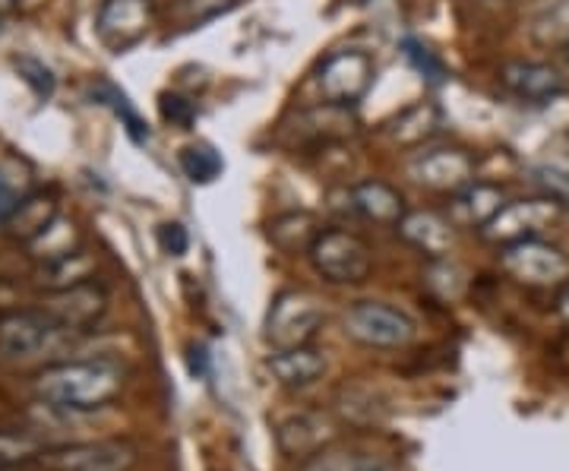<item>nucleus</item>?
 Segmentation results:
<instances>
[{
	"label": "nucleus",
	"instance_id": "5701e85b",
	"mask_svg": "<svg viewBox=\"0 0 569 471\" xmlns=\"http://www.w3.org/2000/svg\"><path fill=\"white\" fill-rule=\"evenodd\" d=\"M317 234H320V228L313 222V216H307V212H288V216H279L269 226V238L282 250H291V253L295 250H305L307 253Z\"/></svg>",
	"mask_w": 569,
	"mask_h": 471
},
{
	"label": "nucleus",
	"instance_id": "9d476101",
	"mask_svg": "<svg viewBox=\"0 0 569 471\" xmlns=\"http://www.w3.org/2000/svg\"><path fill=\"white\" fill-rule=\"evenodd\" d=\"M560 216V206L541 197V200H512L507 203L488 226L481 228V238L497 247L516 244V241H526V238H538L545 228Z\"/></svg>",
	"mask_w": 569,
	"mask_h": 471
},
{
	"label": "nucleus",
	"instance_id": "20e7f679",
	"mask_svg": "<svg viewBox=\"0 0 569 471\" xmlns=\"http://www.w3.org/2000/svg\"><path fill=\"white\" fill-rule=\"evenodd\" d=\"M323 327V308L307 291H282L266 313V342L272 351L310 345Z\"/></svg>",
	"mask_w": 569,
	"mask_h": 471
},
{
	"label": "nucleus",
	"instance_id": "0eeeda50",
	"mask_svg": "<svg viewBox=\"0 0 569 471\" xmlns=\"http://www.w3.org/2000/svg\"><path fill=\"white\" fill-rule=\"evenodd\" d=\"M408 174L415 184L437 190V193H456L475 181V159L459 146H433L411 156Z\"/></svg>",
	"mask_w": 569,
	"mask_h": 471
},
{
	"label": "nucleus",
	"instance_id": "6e6552de",
	"mask_svg": "<svg viewBox=\"0 0 569 471\" xmlns=\"http://www.w3.org/2000/svg\"><path fill=\"white\" fill-rule=\"evenodd\" d=\"M152 0H102L96 13V36L108 51L121 54L146 39V32L152 29Z\"/></svg>",
	"mask_w": 569,
	"mask_h": 471
},
{
	"label": "nucleus",
	"instance_id": "cd10ccee",
	"mask_svg": "<svg viewBox=\"0 0 569 471\" xmlns=\"http://www.w3.org/2000/svg\"><path fill=\"white\" fill-rule=\"evenodd\" d=\"M402 51H406L408 63L421 73V80H427L430 86H440V82H447V63L440 61L430 48H427L425 41L418 39H406L402 41Z\"/></svg>",
	"mask_w": 569,
	"mask_h": 471
},
{
	"label": "nucleus",
	"instance_id": "c85d7f7f",
	"mask_svg": "<svg viewBox=\"0 0 569 471\" xmlns=\"http://www.w3.org/2000/svg\"><path fill=\"white\" fill-rule=\"evenodd\" d=\"M39 455V443L29 437H17V433H0V469L10 465H22L29 459Z\"/></svg>",
	"mask_w": 569,
	"mask_h": 471
},
{
	"label": "nucleus",
	"instance_id": "a211bd4d",
	"mask_svg": "<svg viewBox=\"0 0 569 471\" xmlns=\"http://www.w3.org/2000/svg\"><path fill=\"white\" fill-rule=\"evenodd\" d=\"M351 209L373 226H399L408 212L406 197L387 181H361L348 190Z\"/></svg>",
	"mask_w": 569,
	"mask_h": 471
},
{
	"label": "nucleus",
	"instance_id": "1a4fd4ad",
	"mask_svg": "<svg viewBox=\"0 0 569 471\" xmlns=\"http://www.w3.org/2000/svg\"><path fill=\"white\" fill-rule=\"evenodd\" d=\"M63 329L44 310H20L0 317V354L13 361H29L54 349Z\"/></svg>",
	"mask_w": 569,
	"mask_h": 471
},
{
	"label": "nucleus",
	"instance_id": "a878e982",
	"mask_svg": "<svg viewBox=\"0 0 569 471\" xmlns=\"http://www.w3.org/2000/svg\"><path fill=\"white\" fill-rule=\"evenodd\" d=\"M89 272H92V260L77 250V253H70V257H63L58 263H44L41 269V279H44V285H51V291H58V288H70V285H80V282H89Z\"/></svg>",
	"mask_w": 569,
	"mask_h": 471
},
{
	"label": "nucleus",
	"instance_id": "ea45409f",
	"mask_svg": "<svg viewBox=\"0 0 569 471\" xmlns=\"http://www.w3.org/2000/svg\"><path fill=\"white\" fill-rule=\"evenodd\" d=\"M361 3H367V0H361Z\"/></svg>",
	"mask_w": 569,
	"mask_h": 471
},
{
	"label": "nucleus",
	"instance_id": "423d86ee",
	"mask_svg": "<svg viewBox=\"0 0 569 471\" xmlns=\"http://www.w3.org/2000/svg\"><path fill=\"white\" fill-rule=\"evenodd\" d=\"M377 67L373 58L361 48H346L329 54L320 70H317V89L323 96L326 104H339V108H355L365 99L373 86Z\"/></svg>",
	"mask_w": 569,
	"mask_h": 471
},
{
	"label": "nucleus",
	"instance_id": "c756f323",
	"mask_svg": "<svg viewBox=\"0 0 569 471\" xmlns=\"http://www.w3.org/2000/svg\"><path fill=\"white\" fill-rule=\"evenodd\" d=\"M13 67L20 70V77L29 82V89H32L39 99H51V92H54V73H51L44 63L36 61V58H17Z\"/></svg>",
	"mask_w": 569,
	"mask_h": 471
},
{
	"label": "nucleus",
	"instance_id": "2eb2a0df",
	"mask_svg": "<svg viewBox=\"0 0 569 471\" xmlns=\"http://www.w3.org/2000/svg\"><path fill=\"white\" fill-rule=\"evenodd\" d=\"M396 231L430 260H447L456 244V226L449 222V216H440L433 209H408Z\"/></svg>",
	"mask_w": 569,
	"mask_h": 471
},
{
	"label": "nucleus",
	"instance_id": "4c0bfd02",
	"mask_svg": "<svg viewBox=\"0 0 569 471\" xmlns=\"http://www.w3.org/2000/svg\"><path fill=\"white\" fill-rule=\"evenodd\" d=\"M20 7V0H0V17H7V13H13Z\"/></svg>",
	"mask_w": 569,
	"mask_h": 471
},
{
	"label": "nucleus",
	"instance_id": "c9c22d12",
	"mask_svg": "<svg viewBox=\"0 0 569 471\" xmlns=\"http://www.w3.org/2000/svg\"><path fill=\"white\" fill-rule=\"evenodd\" d=\"M351 471H399L396 462H389L387 455H373V452H355V465Z\"/></svg>",
	"mask_w": 569,
	"mask_h": 471
},
{
	"label": "nucleus",
	"instance_id": "72a5a7b5",
	"mask_svg": "<svg viewBox=\"0 0 569 471\" xmlns=\"http://www.w3.org/2000/svg\"><path fill=\"white\" fill-rule=\"evenodd\" d=\"M162 118L164 121L178 123L181 130H190V123L197 121V108L181 96H162Z\"/></svg>",
	"mask_w": 569,
	"mask_h": 471
},
{
	"label": "nucleus",
	"instance_id": "bb28decb",
	"mask_svg": "<svg viewBox=\"0 0 569 471\" xmlns=\"http://www.w3.org/2000/svg\"><path fill=\"white\" fill-rule=\"evenodd\" d=\"M92 99H99L102 104H108V108L127 123V130H130L133 140H149V127L140 121V114L133 111L130 99H127L123 92H118L111 82H96V86H92Z\"/></svg>",
	"mask_w": 569,
	"mask_h": 471
},
{
	"label": "nucleus",
	"instance_id": "f03ea898",
	"mask_svg": "<svg viewBox=\"0 0 569 471\" xmlns=\"http://www.w3.org/2000/svg\"><path fill=\"white\" fill-rule=\"evenodd\" d=\"M307 260L317 269V275H323L332 285H358L373 269L370 247L346 228H320L307 250Z\"/></svg>",
	"mask_w": 569,
	"mask_h": 471
},
{
	"label": "nucleus",
	"instance_id": "9b49d317",
	"mask_svg": "<svg viewBox=\"0 0 569 471\" xmlns=\"http://www.w3.org/2000/svg\"><path fill=\"white\" fill-rule=\"evenodd\" d=\"M41 310L63 329V332H82L92 329L108 310V294L96 282H80V285L58 288L44 298Z\"/></svg>",
	"mask_w": 569,
	"mask_h": 471
},
{
	"label": "nucleus",
	"instance_id": "f704fd0d",
	"mask_svg": "<svg viewBox=\"0 0 569 471\" xmlns=\"http://www.w3.org/2000/svg\"><path fill=\"white\" fill-rule=\"evenodd\" d=\"M159 244H162L164 253L183 257L187 247H190V234H187V228H183L181 222H164V226L159 228Z\"/></svg>",
	"mask_w": 569,
	"mask_h": 471
},
{
	"label": "nucleus",
	"instance_id": "473e14b6",
	"mask_svg": "<svg viewBox=\"0 0 569 471\" xmlns=\"http://www.w3.org/2000/svg\"><path fill=\"white\" fill-rule=\"evenodd\" d=\"M361 392L351 390V392H342V414H346V421H351V424H361V411H367V418L370 421H377L380 418V405L373 402V395H367V399H358Z\"/></svg>",
	"mask_w": 569,
	"mask_h": 471
},
{
	"label": "nucleus",
	"instance_id": "b1692460",
	"mask_svg": "<svg viewBox=\"0 0 569 471\" xmlns=\"http://www.w3.org/2000/svg\"><path fill=\"white\" fill-rule=\"evenodd\" d=\"M531 39L545 48L569 44V0H550L548 7L531 22Z\"/></svg>",
	"mask_w": 569,
	"mask_h": 471
},
{
	"label": "nucleus",
	"instance_id": "2f4dec72",
	"mask_svg": "<svg viewBox=\"0 0 569 471\" xmlns=\"http://www.w3.org/2000/svg\"><path fill=\"white\" fill-rule=\"evenodd\" d=\"M355 465V452L348 450H320L313 452L310 459H305V465L298 471H351Z\"/></svg>",
	"mask_w": 569,
	"mask_h": 471
},
{
	"label": "nucleus",
	"instance_id": "e433bc0d",
	"mask_svg": "<svg viewBox=\"0 0 569 471\" xmlns=\"http://www.w3.org/2000/svg\"><path fill=\"white\" fill-rule=\"evenodd\" d=\"M557 310H560V317L569 323V282L560 285V291H557Z\"/></svg>",
	"mask_w": 569,
	"mask_h": 471
},
{
	"label": "nucleus",
	"instance_id": "393cba45",
	"mask_svg": "<svg viewBox=\"0 0 569 471\" xmlns=\"http://www.w3.org/2000/svg\"><path fill=\"white\" fill-rule=\"evenodd\" d=\"M222 156L209 143H197L181 149V171L193 184H212L222 174Z\"/></svg>",
	"mask_w": 569,
	"mask_h": 471
},
{
	"label": "nucleus",
	"instance_id": "39448f33",
	"mask_svg": "<svg viewBox=\"0 0 569 471\" xmlns=\"http://www.w3.org/2000/svg\"><path fill=\"white\" fill-rule=\"evenodd\" d=\"M500 267L516 282L531 288H560L569 282V257L560 247L541 238H526L500 247Z\"/></svg>",
	"mask_w": 569,
	"mask_h": 471
},
{
	"label": "nucleus",
	"instance_id": "f257e3e1",
	"mask_svg": "<svg viewBox=\"0 0 569 471\" xmlns=\"http://www.w3.org/2000/svg\"><path fill=\"white\" fill-rule=\"evenodd\" d=\"M121 368L108 361H61L36 377L39 402L73 411L104 409L121 392Z\"/></svg>",
	"mask_w": 569,
	"mask_h": 471
},
{
	"label": "nucleus",
	"instance_id": "dca6fc26",
	"mask_svg": "<svg viewBox=\"0 0 569 471\" xmlns=\"http://www.w3.org/2000/svg\"><path fill=\"white\" fill-rule=\"evenodd\" d=\"M507 203L509 200L507 193H503V187L471 181L468 187L452 193L449 222L456 228H475V231H481Z\"/></svg>",
	"mask_w": 569,
	"mask_h": 471
},
{
	"label": "nucleus",
	"instance_id": "4468645a",
	"mask_svg": "<svg viewBox=\"0 0 569 471\" xmlns=\"http://www.w3.org/2000/svg\"><path fill=\"white\" fill-rule=\"evenodd\" d=\"M336 437V424L320 411H298L279 421L276 443L291 459H310L313 452L326 450Z\"/></svg>",
	"mask_w": 569,
	"mask_h": 471
},
{
	"label": "nucleus",
	"instance_id": "4be33fe9",
	"mask_svg": "<svg viewBox=\"0 0 569 471\" xmlns=\"http://www.w3.org/2000/svg\"><path fill=\"white\" fill-rule=\"evenodd\" d=\"M29 250H32V257L41 260V263H58V260L80 250V231H77L73 222H67V219H54L36 241H29Z\"/></svg>",
	"mask_w": 569,
	"mask_h": 471
},
{
	"label": "nucleus",
	"instance_id": "aec40b11",
	"mask_svg": "<svg viewBox=\"0 0 569 471\" xmlns=\"http://www.w3.org/2000/svg\"><path fill=\"white\" fill-rule=\"evenodd\" d=\"M58 219V206L51 197H41V193H29L22 206L10 216V222H7V231L17 238V241H36L44 228L51 226Z\"/></svg>",
	"mask_w": 569,
	"mask_h": 471
},
{
	"label": "nucleus",
	"instance_id": "ddd939ff",
	"mask_svg": "<svg viewBox=\"0 0 569 471\" xmlns=\"http://www.w3.org/2000/svg\"><path fill=\"white\" fill-rule=\"evenodd\" d=\"M509 96L526 104H550L567 92V77L545 61H509L500 70Z\"/></svg>",
	"mask_w": 569,
	"mask_h": 471
},
{
	"label": "nucleus",
	"instance_id": "412c9836",
	"mask_svg": "<svg viewBox=\"0 0 569 471\" xmlns=\"http://www.w3.org/2000/svg\"><path fill=\"white\" fill-rule=\"evenodd\" d=\"M32 193V171L20 159H0V226L10 222V216Z\"/></svg>",
	"mask_w": 569,
	"mask_h": 471
},
{
	"label": "nucleus",
	"instance_id": "6ab92c4d",
	"mask_svg": "<svg viewBox=\"0 0 569 471\" xmlns=\"http://www.w3.org/2000/svg\"><path fill=\"white\" fill-rule=\"evenodd\" d=\"M443 127V114L433 102H415L389 123V140L406 149H421Z\"/></svg>",
	"mask_w": 569,
	"mask_h": 471
},
{
	"label": "nucleus",
	"instance_id": "7c9ffc66",
	"mask_svg": "<svg viewBox=\"0 0 569 471\" xmlns=\"http://www.w3.org/2000/svg\"><path fill=\"white\" fill-rule=\"evenodd\" d=\"M535 181L545 187L548 200L557 206H569V171L545 164V168H535Z\"/></svg>",
	"mask_w": 569,
	"mask_h": 471
},
{
	"label": "nucleus",
	"instance_id": "f3484780",
	"mask_svg": "<svg viewBox=\"0 0 569 471\" xmlns=\"http://www.w3.org/2000/svg\"><path fill=\"white\" fill-rule=\"evenodd\" d=\"M266 368L272 373V380L288 390H301L317 383L329 368L326 351L313 349V345H298V349H279L269 354Z\"/></svg>",
	"mask_w": 569,
	"mask_h": 471
},
{
	"label": "nucleus",
	"instance_id": "f8f14e48",
	"mask_svg": "<svg viewBox=\"0 0 569 471\" xmlns=\"http://www.w3.org/2000/svg\"><path fill=\"white\" fill-rule=\"evenodd\" d=\"M44 465L51 471H130L137 465V450L118 440H96L51 452Z\"/></svg>",
	"mask_w": 569,
	"mask_h": 471
},
{
	"label": "nucleus",
	"instance_id": "58836bf2",
	"mask_svg": "<svg viewBox=\"0 0 569 471\" xmlns=\"http://www.w3.org/2000/svg\"><path fill=\"white\" fill-rule=\"evenodd\" d=\"M563 54H567V61H569V44H567V48H563Z\"/></svg>",
	"mask_w": 569,
	"mask_h": 471
},
{
	"label": "nucleus",
	"instance_id": "7ed1b4c3",
	"mask_svg": "<svg viewBox=\"0 0 569 471\" xmlns=\"http://www.w3.org/2000/svg\"><path fill=\"white\" fill-rule=\"evenodd\" d=\"M342 329L348 339L367 349H406L415 342L418 327L399 308L380 301H358L342 313Z\"/></svg>",
	"mask_w": 569,
	"mask_h": 471
}]
</instances>
